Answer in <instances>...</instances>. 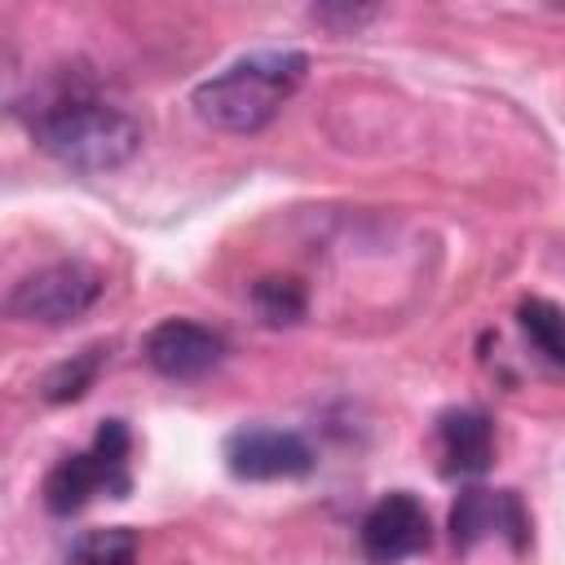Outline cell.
<instances>
[{"mask_svg": "<svg viewBox=\"0 0 565 565\" xmlns=\"http://www.w3.org/2000/svg\"><path fill=\"white\" fill-rule=\"evenodd\" d=\"M31 141L71 172H115L141 150V124L88 75L62 71L13 106Z\"/></svg>", "mask_w": 565, "mask_h": 565, "instance_id": "cell-1", "label": "cell"}, {"mask_svg": "<svg viewBox=\"0 0 565 565\" xmlns=\"http://www.w3.org/2000/svg\"><path fill=\"white\" fill-rule=\"evenodd\" d=\"M305 75H309V57L300 49H260L194 84L190 106L207 128L247 137L274 124V115L296 97Z\"/></svg>", "mask_w": 565, "mask_h": 565, "instance_id": "cell-2", "label": "cell"}, {"mask_svg": "<svg viewBox=\"0 0 565 565\" xmlns=\"http://www.w3.org/2000/svg\"><path fill=\"white\" fill-rule=\"evenodd\" d=\"M128 455H132V437L124 419H102V428L93 433L88 450H75L66 459H57L44 477V508L53 516H71L79 512L93 494H110L124 499L132 477H128Z\"/></svg>", "mask_w": 565, "mask_h": 565, "instance_id": "cell-3", "label": "cell"}, {"mask_svg": "<svg viewBox=\"0 0 565 565\" xmlns=\"http://www.w3.org/2000/svg\"><path fill=\"white\" fill-rule=\"evenodd\" d=\"M102 274L84 260H53L40 265L31 274H22L9 296H4V313L18 322H40V327H66L75 318H84L97 296H102Z\"/></svg>", "mask_w": 565, "mask_h": 565, "instance_id": "cell-4", "label": "cell"}, {"mask_svg": "<svg viewBox=\"0 0 565 565\" xmlns=\"http://www.w3.org/2000/svg\"><path fill=\"white\" fill-rule=\"evenodd\" d=\"M141 358L163 380H203L225 362V335L194 318H163L146 331Z\"/></svg>", "mask_w": 565, "mask_h": 565, "instance_id": "cell-5", "label": "cell"}, {"mask_svg": "<svg viewBox=\"0 0 565 565\" xmlns=\"http://www.w3.org/2000/svg\"><path fill=\"white\" fill-rule=\"evenodd\" d=\"M428 539H433L428 508L411 490H393V494L375 499L358 525V547L371 565H402V561L419 556L428 547Z\"/></svg>", "mask_w": 565, "mask_h": 565, "instance_id": "cell-6", "label": "cell"}, {"mask_svg": "<svg viewBox=\"0 0 565 565\" xmlns=\"http://www.w3.org/2000/svg\"><path fill=\"white\" fill-rule=\"evenodd\" d=\"M225 468L238 481H287L313 472V450L291 428L252 424L225 437Z\"/></svg>", "mask_w": 565, "mask_h": 565, "instance_id": "cell-7", "label": "cell"}, {"mask_svg": "<svg viewBox=\"0 0 565 565\" xmlns=\"http://www.w3.org/2000/svg\"><path fill=\"white\" fill-rule=\"evenodd\" d=\"M481 539H508L516 552L530 543V512L512 490H481L468 486L450 508V543L472 552Z\"/></svg>", "mask_w": 565, "mask_h": 565, "instance_id": "cell-8", "label": "cell"}, {"mask_svg": "<svg viewBox=\"0 0 565 565\" xmlns=\"http://www.w3.org/2000/svg\"><path fill=\"white\" fill-rule=\"evenodd\" d=\"M437 455L446 477H481L494 463V424L477 406H450L437 419Z\"/></svg>", "mask_w": 565, "mask_h": 565, "instance_id": "cell-9", "label": "cell"}, {"mask_svg": "<svg viewBox=\"0 0 565 565\" xmlns=\"http://www.w3.org/2000/svg\"><path fill=\"white\" fill-rule=\"evenodd\" d=\"M516 327L530 340V349L552 366L565 371V309L547 296H525L516 305Z\"/></svg>", "mask_w": 565, "mask_h": 565, "instance_id": "cell-10", "label": "cell"}, {"mask_svg": "<svg viewBox=\"0 0 565 565\" xmlns=\"http://www.w3.org/2000/svg\"><path fill=\"white\" fill-rule=\"evenodd\" d=\"M102 366H106V344H88V349H79V353H71L66 362H57V366L44 371L40 397L53 402V406L79 402V397L93 388V380L102 375Z\"/></svg>", "mask_w": 565, "mask_h": 565, "instance_id": "cell-11", "label": "cell"}, {"mask_svg": "<svg viewBox=\"0 0 565 565\" xmlns=\"http://www.w3.org/2000/svg\"><path fill=\"white\" fill-rule=\"evenodd\" d=\"M137 534L124 525H106V530H88L75 539L66 565H137Z\"/></svg>", "mask_w": 565, "mask_h": 565, "instance_id": "cell-12", "label": "cell"}, {"mask_svg": "<svg viewBox=\"0 0 565 565\" xmlns=\"http://www.w3.org/2000/svg\"><path fill=\"white\" fill-rule=\"evenodd\" d=\"M252 305H256V313H260L265 327H291V322L305 318V287L296 278L269 274V278H260L252 287Z\"/></svg>", "mask_w": 565, "mask_h": 565, "instance_id": "cell-13", "label": "cell"}]
</instances>
